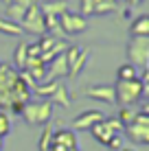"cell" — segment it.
I'll return each instance as SVG.
<instances>
[{"label": "cell", "mask_w": 149, "mask_h": 151, "mask_svg": "<svg viewBox=\"0 0 149 151\" xmlns=\"http://www.w3.org/2000/svg\"><path fill=\"white\" fill-rule=\"evenodd\" d=\"M20 27L22 31H29V33H37V35H44V13L42 9H40V4H31L27 9V13H24V18L20 20Z\"/></svg>", "instance_id": "5b68a950"}, {"label": "cell", "mask_w": 149, "mask_h": 151, "mask_svg": "<svg viewBox=\"0 0 149 151\" xmlns=\"http://www.w3.org/2000/svg\"><path fill=\"white\" fill-rule=\"evenodd\" d=\"M94 13V2L92 0H81V7H79V15L88 18V15Z\"/></svg>", "instance_id": "484cf974"}, {"label": "cell", "mask_w": 149, "mask_h": 151, "mask_svg": "<svg viewBox=\"0 0 149 151\" xmlns=\"http://www.w3.org/2000/svg\"><path fill=\"white\" fill-rule=\"evenodd\" d=\"M0 149H2V138H0Z\"/></svg>", "instance_id": "f546056e"}, {"label": "cell", "mask_w": 149, "mask_h": 151, "mask_svg": "<svg viewBox=\"0 0 149 151\" xmlns=\"http://www.w3.org/2000/svg\"><path fill=\"white\" fill-rule=\"evenodd\" d=\"M31 4H33V0H9V4H7V20L20 24V20L24 18V13H27V9L31 7Z\"/></svg>", "instance_id": "9c48e42d"}, {"label": "cell", "mask_w": 149, "mask_h": 151, "mask_svg": "<svg viewBox=\"0 0 149 151\" xmlns=\"http://www.w3.org/2000/svg\"><path fill=\"white\" fill-rule=\"evenodd\" d=\"M0 33H2V35H22L24 31H22L20 24L9 22L7 18H0Z\"/></svg>", "instance_id": "ffe728a7"}, {"label": "cell", "mask_w": 149, "mask_h": 151, "mask_svg": "<svg viewBox=\"0 0 149 151\" xmlns=\"http://www.w3.org/2000/svg\"><path fill=\"white\" fill-rule=\"evenodd\" d=\"M130 35L132 37H149V15L143 13L132 22L130 27Z\"/></svg>", "instance_id": "7c38bea8"}, {"label": "cell", "mask_w": 149, "mask_h": 151, "mask_svg": "<svg viewBox=\"0 0 149 151\" xmlns=\"http://www.w3.org/2000/svg\"><path fill=\"white\" fill-rule=\"evenodd\" d=\"M40 9H42L44 15H55V18H59L61 13L68 11V4H66V0H55V2H44Z\"/></svg>", "instance_id": "2e32d148"}, {"label": "cell", "mask_w": 149, "mask_h": 151, "mask_svg": "<svg viewBox=\"0 0 149 151\" xmlns=\"http://www.w3.org/2000/svg\"><path fill=\"white\" fill-rule=\"evenodd\" d=\"M9 132H11V121L4 112H0V138L9 136Z\"/></svg>", "instance_id": "d4e9b609"}, {"label": "cell", "mask_w": 149, "mask_h": 151, "mask_svg": "<svg viewBox=\"0 0 149 151\" xmlns=\"http://www.w3.org/2000/svg\"><path fill=\"white\" fill-rule=\"evenodd\" d=\"M116 77H119V81H134V79H138V68L132 64H123L116 70Z\"/></svg>", "instance_id": "ac0fdd59"}, {"label": "cell", "mask_w": 149, "mask_h": 151, "mask_svg": "<svg viewBox=\"0 0 149 151\" xmlns=\"http://www.w3.org/2000/svg\"><path fill=\"white\" fill-rule=\"evenodd\" d=\"M123 132L127 134L130 140H134L138 145H147L149 142V112H136L134 123L127 125Z\"/></svg>", "instance_id": "277c9868"}, {"label": "cell", "mask_w": 149, "mask_h": 151, "mask_svg": "<svg viewBox=\"0 0 149 151\" xmlns=\"http://www.w3.org/2000/svg\"><path fill=\"white\" fill-rule=\"evenodd\" d=\"M57 86H59V79H46V81L35 86V94L42 96L44 101H48V99L53 96V92L57 90Z\"/></svg>", "instance_id": "9a60e30c"}, {"label": "cell", "mask_w": 149, "mask_h": 151, "mask_svg": "<svg viewBox=\"0 0 149 151\" xmlns=\"http://www.w3.org/2000/svg\"><path fill=\"white\" fill-rule=\"evenodd\" d=\"M103 118H105L103 112H99V110H86V112H81L79 116H75V121H73V132H83V129H90L92 125L101 123Z\"/></svg>", "instance_id": "ba28073f"}, {"label": "cell", "mask_w": 149, "mask_h": 151, "mask_svg": "<svg viewBox=\"0 0 149 151\" xmlns=\"http://www.w3.org/2000/svg\"><path fill=\"white\" fill-rule=\"evenodd\" d=\"M121 151H136V149H134V147H123Z\"/></svg>", "instance_id": "f1b7e54d"}, {"label": "cell", "mask_w": 149, "mask_h": 151, "mask_svg": "<svg viewBox=\"0 0 149 151\" xmlns=\"http://www.w3.org/2000/svg\"><path fill=\"white\" fill-rule=\"evenodd\" d=\"M50 145H53V147H61V149H79L77 132H73V129H57V132H53V136H50Z\"/></svg>", "instance_id": "52a82bcc"}, {"label": "cell", "mask_w": 149, "mask_h": 151, "mask_svg": "<svg viewBox=\"0 0 149 151\" xmlns=\"http://www.w3.org/2000/svg\"><path fill=\"white\" fill-rule=\"evenodd\" d=\"M88 57H90V50L88 48H81L79 50L77 59L68 66V77H70V79H77V77L83 72V66H86V61H88Z\"/></svg>", "instance_id": "5bb4252c"}, {"label": "cell", "mask_w": 149, "mask_h": 151, "mask_svg": "<svg viewBox=\"0 0 149 151\" xmlns=\"http://www.w3.org/2000/svg\"><path fill=\"white\" fill-rule=\"evenodd\" d=\"M107 147H110L112 151H121V149H123V136H121V134L112 136V140L107 142Z\"/></svg>", "instance_id": "83f0119b"}, {"label": "cell", "mask_w": 149, "mask_h": 151, "mask_svg": "<svg viewBox=\"0 0 149 151\" xmlns=\"http://www.w3.org/2000/svg\"><path fill=\"white\" fill-rule=\"evenodd\" d=\"M103 123H105L114 134H123V129H125V127L121 125V121H119V118H114V116H112V118H103Z\"/></svg>", "instance_id": "4316f807"}, {"label": "cell", "mask_w": 149, "mask_h": 151, "mask_svg": "<svg viewBox=\"0 0 149 151\" xmlns=\"http://www.w3.org/2000/svg\"><path fill=\"white\" fill-rule=\"evenodd\" d=\"M27 59H29V57H27V44L22 42V44H20L18 48H15L13 61H15V66H18L20 70H24V68H27Z\"/></svg>", "instance_id": "7402d4cb"}, {"label": "cell", "mask_w": 149, "mask_h": 151, "mask_svg": "<svg viewBox=\"0 0 149 151\" xmlns=\"http://www.w3.org/2000/svg\"><path fill=\"white\" fill-rule=\"evenodd\" d=\"M90 132H92V136H94L96 142L105 145V147H107V142L112 140V136H116V134L112 132V129L107 127V125H105L103 121H101V123H96V125H92V127H90Z\"/></svg>", "instance_id": "4fadbf2b"}, {"label": "cell", "mask_w": 149, "mask_h": 151, "mask_svg": "<svg viewBox=\"0 0 149 151\" xmlns=\"http://www.w3.org/2000/svg\"><path fill=\"white\" fill-rule=\"evenodd\" d=\"M57 40H59V37H55V35H48V33H46L44 37H40V42H37L40 55H42V53H48V50L55 46V42H57Z\"/></svg>", "instance_id": "603a6c76"}, {"label": "cell", "mask_w": 149, "mask_h": 151, "mask_svg": "<svg viewBox=\"0 0 149 151\" xmlns=\"http://www.w3.org/2000/svg\"><path fill=\"white\" fill-rule=\"evenodd\" d=\"M22 118L31 125H46L50 123L53 116V103L50 101H40V103H24V107L20 110Z\"/></svg>", "instance_id": "7a4b0ae2"}, {"label": "cell", "mask_w": 149, "mask_h": 151, "mask_svg": "<svg viewBox=\"0 0 149 151\" xmlns=\"http://www.w3.org/2000/svg\"><path fill=\"white\" fill-rule=\"evenodd\" d=\"M114 94H116V103L121 107H132L145 96V92H143L140 79H134V81H119L114 88Z\"/></svg>", "instance_id": "6da1fadb"}, {"label": "cell", "mask_w": 149, "mask_h": 151, "mask_svg": "<svg viewBox=\"0 0 149 151\" xmlns=\"http://www.w3.org/2000/svg\"><path fill=\"white\" fill-rule=\"evenodd\" d=\"M86 96L94 99V101H101V103H107V105L116 101V94H114V88L112 86H92L86 90Z\"/></svg>", "instance_id": "30bf717a"}, {"label": "cell", "mask_w": 149, "mask_h": 151, "mask_svg": "<svg viewBox=\"0 0 149 151\" xmlns=\"http://www.w3.org/2000/svg\"><path fill=\"white\" fill-rule=\"evenodd\" d=\"M94 2V13L96 15H105L116 11V0H92Z\"/></svg>", "instance_id": "d6986e66"}, {"label": "cell", "mask_w": 149, "mask_h": 151, "mask_svg": "<svg viewBox=\"0 0 149 151\" xmlns=\"http://www.w3.org/2000/svg\"><path fill=\"white\" fill-rule=\"evenodd\" d=\"M57 20H59V29H61L64 35H79V33H83V31L88 29V20H86L83 15H79V13L66 11V13H61Z\"/></svg>", "instance_id": "8992f818"}, {"label": "cell", "mask_w": 149, "mask_h": 151, "mask_svg": "<svg viewBox=\"0 0 149 151\" xmlns=\"http://www.w3.org/2000/svg\"><path fill=\"white\" fill-rule=\"evenodd\" d=\"M42 136H40V142H37V149L40 151H48V145H50V136H53V125L46 123L42 125Z\"/></svg>", "instance_id": "44dd1931"}, {"label": "cell", "mask_w": 149, "mask_h": 151, "mask_svg": "<svg viewBox=\"0 0 149 151\" xmlns=\"http://www.w3.org/2000/svg\"><path fill=\"white\" fill-rule=\"evenodd\" d=\"M134 116H136V112L132 110V107H121V112H119V121H121V125L123 127H127V125H132L134 123Z\"/></svg>", "instance_id": "cb8c5ba5"}, {"label": "cell", "mask_w": 149, "mask_h": 151, "mask_svg": "<svg viewBox=\"0 0 149 151\" xmlns=\"http://www.w3.org/2000/svg\"><path fill=\"white\" fill-rule=\"evenodd\" d=\"M48 101H50V103H59L61 107H70V94H68V88H66L64 83L59 81L57 90L53 92V96H50Z\"/></svg>", "instance_id": "e0dca14e"}, {"label": "cell", "mask_w": 149, "mask_h": 151, "mask_svg": "<svg viewBox=\"0 0 149 151\" xmlns=\"http://www.w3.org/2000/svg\"><path fill=\"white\" fill-rule=\"evenodd\" d=\"M127 64L147 70V66H149V37H130Z\"/></svg>", "instance_id": "3957f363"}, {"label": "cell", "mask_w": 149, "mask_h": 151, "mask_svg": "<svg viewBox=\"0 0 149 151\" xmlns=\"http://www.w3.org/2000/svg\"><path fill=\"white\" fill-rule=\"evenodd\" d=\"M68 75V61H66V55L61 53L55 59L48 61V70H46V79H57V77Z\"/></svg>", "instance_id": "8fae6325"}]
</instances>
